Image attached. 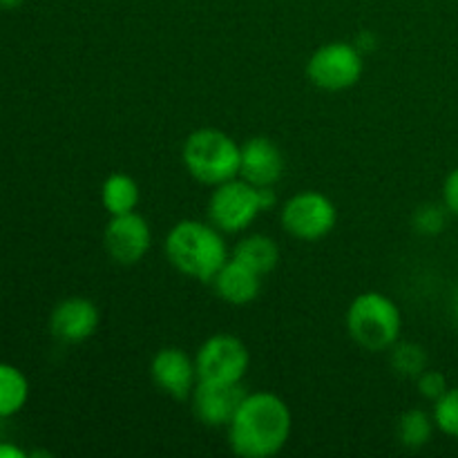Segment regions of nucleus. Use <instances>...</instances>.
<instances>
[{"label":"nucleus","instance_id":"nucleus-13","mask_svg":"<svg viewBox=\"0 0 458 458\" xmlns=\"http://www.w3.org/2000/svg\"><path fill=\"white\" fill-rule=\"evenodd\" d=\"M286 168V159L282 148L273 139L264 134L246 139L242 143L240 177L258 188L276 186Z\"/></svg>","mask_w":458,"mask_h":458},{"label":"nucleus","instance_id":"nucleus-16","mask_svg":"<svg viewBox=\"0 0 458 458\" xmlns=\"http://www.w3.org/2000/svg\"><path fill=\"white\" fill-rule=\"evenodd\" d=\"M141 201V188H139L137 179L130 177L125 173H112L110 177L103 182L101 186V204L103 208L114 215L134 213Z\"/></svg>","mask_w":458,"mask_h":458},{"label":"nucleus","instance_id":"nucleus-11","mask_svg":"<svg viewBox=\"0 0 458 458\" xmlns=\"http://www.w3.org/2000/svg\"><path fill=\"white\" fill-rule=\"evenodd\" d=\"M150 378L159 392L177 401H186L199 383V371L191 353L179 347H164L152 356Z\"/></svg>","mask_w":458,"mask_h":458},{"label":"nucleus","instance_id":"nucleus-5","mask_svg":"<svg viewBox=\"0 0 458 458\" xmlns=\"http://www.w3.org/2000/svg\"><path fill=\"white\" fill-rule=\"evenodd\" d=\"M365 58L356 43L334 40L325 43L309 56L307 76L316 88L327 92H343L353 88L362 79Z\"/></svg>","mask_w":458,"mask_h":458},{"label":"nucleus","instance_id":"nucleus-15","mask_svg":"<svg viewBox=\"0 0 458 458\" xmlns=\"http://www.w3.org/2000/svg\"><path fill=\"white\" fill-rule=\"evenodd\" d=\"M231 255L259 276H268L280 264V246L273 237L262 235V233L242 237Z\"/></svg>","mask_w":458,"mask_h":458},{"label":"nucleus","instance_id":"nucleus-26","mask_svg":"<svg viewBox=\"0 0 458 458\" xmlns=\"http://www.w3.org/2000/svg\"><path fill=\"white\" fill-rule=\"evenodd\" d=\"M456 318H458V298H456Z\"/></svg>","mask_w":458,"mask_h":458},{"label":"nucleus","instance_id":"nucleus-21","mask_svg":"<svg viewBox=\"0 0 458 458\" xmlns=\"http://www.w3.org/2000/svg\"><path fill=\"white\" fill-rule=\"evenodd\" d=\"M447 215H450V210L445 208V204H423L416 208L411 224H414L416 233L432 237L445 231Z\"/></svg>","mask_w":458,"mask_h":458},{"label":"nucleus","instance_id":"nucleus-22","mask_svg":"<svg viewBox=\"0 0 458 458\" xmlns=\"http://www.w3.org/2000/svg\"><path fill=\"white\" fill-rule=\"evenodd\" d=\"M416 387H419L420 396L428 398V401H432V403H437L438 398H441L443 394L450 389V385H447V378L443 371L425 369L423 374L416 378Z\"/></svg>","mask_w":458,"mask_h":458},{"label":"nucleus","instance_id":"nucleus-6","mask_svg":"<svg viewBox=\"0 0 458 458\" xmlns=\"http://www.w3.org/2000/svg\"><path fill=\"white\" fill-rule=\"evenodd\" d=\"M259 188L235 177L213 188L208 199V222L222 233H242L262 213Z\"/></svg>","mask_w":458,"mask_h":458},{"label":"nucleus","instance_id":"nucleus-8","mask_svg":"<svg viewBox=\"0 0 458 458\" xmlns=\"http://www.w3.org/2000/svg\"><path fill=\"white\" fill-rule=\"evenodd\" d=\"M199 380L242 383L250 367V352L244 340L233 334H215L195 353Z\"/></svg>","mask_w":458,"mask_h":458},{"label":"nucleus","instance_id":"nucleus-3","mask_svg":"<svg viewBox=\"0 0 458 458\" xmlns=\"http://www.w3.org/2000/svg\"><path fill=\"white\" fill-rule=\"evenodd\" d=\"M242 143L217 128H199L183 141L182 159L188 174L204 186H219L240 177Z\"/></svg>","mask_w":458,"mask_h":458},{"label":"nucleus","instance_id":"nucleus-23","mask_svg":"<svg viewBox=\"0 0 458 458\" xmlns=\"http://www.w3.org/2000/svg\"><path fill=\"white\" fill-rule=\"evenodd\" d=\"M443 204L450 210V215L458 217V165L447 174L445 183H443Z\"/></svg>","mask_w":458,"mask_h":458},{"label":"nucleus","instance_id":"nucleus-24","mask_svg":"<svg viewBox=\"0 0 458 458\" xmlns=\"http://www.w3.org/2000/svg\"><path fill=\"white\" fill-rule=\"evenodd\" d=\"M27 454L22 447L13 445V443H7V441H0V458H27Z\"/></svg>","mask_w":458,"mask_h":458},{"label":"nucleus","instance_id":"nucleus-4","mask_svg":"<svg viewBox=\"0 0 458 458\" xmlns=\"http://www.w3.org/2000/svg\"><path fill=\"white\" fill-rule=\"evenodd\" d=\"M401 309L389 295L367 291L356 295L347 309V331L367 352H389L401 338Z\"/></svg>","mask_w":458,"mask_h":458},{"label":"nucleus","instance_id":"nucleus-12","mask_svg":"<svg viewBox=\"0 0 458 458\" xmlns=\"http://www.w3.org/2000/svg\"><path fill=\"white\" fill-rule=\"evenodd\" d=\"M101 325L98 307L88 298L72 295L61 300L49 313V331L65 344H79L92 338Z\"/></svg>","mask_w":458,"mask_h":458},{"label":"nucleus","instance_id":"nucleus-10","mask_svg":"<svg viewBox=\"0 0 458 458\" xmlns=\"http://www.w3.org/2000/svg\"><path fill=\"white\" fill-rule=\"evenodd\" d=\"M242 383H215L199 380L192 389V411L206 428H228L246 396Z\"/></svg>","mask_w":458,"mask_h":458},{"label":"nucleus","instance_id":"nucleus-9","mask_svg":"<svg viewBox=\"0 0 458 458\" xmlns=\"http://www.w3.org/2000/svg\"><path fill=\"white\" fill-rule=\"evenodd\" d=\"M106 253L121 267H134L148 255L152 246V228L146 217L134 213L114 215L103 231Z\"/></svg>","mask_w":458,"mask_h":458},{"label":"nucleus","instance_id":"nucleus-18","mask_svg":"<svg viewBox=\"0 0 458 458\" xmlns=\"http://www.w3.org/2000/svg\"><path fill=\"white\" fill-rule=\"evenodd\" d=\"M434 429H437V423H434L432 414L419 410V407L407 410L398 420V441L407 450H420L432 441Z\"/></svg>","mask_w":458,"mask_h":458},{"label":"nucleus","instance_id":"nucleus-20","mask_svg":"<svg viewBox=\"0 0 458 458\" xmlns=\"http://www.w3.org/2000/svg\"><path fill=\"white\" fill-rule=\"evenodd\" d=\"M432 416L438 432L450 438H458V387H450L434 403Z\"/></svg>","mask_w":458,"mask_h":458},{"label":"nucleus","instance_id":"nucleus-14","mask_svg":"<svg viewBox=\"0 0 458 458\" xmlns=\"http://www.w3.org/2000/svg\"><path fill=\"white\" fill-rule=\"evenodd\" d=\"M210 284L215 286V293L226 304L244 307V304H250L258 300L259 291H262V276L231 255Z\"/></svg>","mask_w":458,"mask_h":458},{"label":"nucleus","instance_id":"nucleus-25","mask_svg":"<svg viewBox=\"0 0 458 458\" xmlns=\"http://www.w3.org/2000/svg\"><path fill=\"white\" fill-rule=\"evenodd\" d=\"M22 3H25V0H0V9H3V12H13V9L21 7Z\"/></svg>","mask_w":458,"mask_h":458},{"label":"nucleus","instance_id":"nucleus-2","mask_svg":"<svg viewBox=\"0 0 458 458\" xmlns=\"http://www.w3.org/2000/svg\"><path fill=\"white\" fill-rule=\"evenodd\" d=\"M165 258L182 276L210 284L231 258L222 231L210 222L182 219L165 235Z\"/></svg>","mask_w":458,"mask_h":458},{"label":"nucleus","instance_id":"nucleus-7","mask_svg":"<svg viewBox=\"0 0 458 458\" xmlns=\"http://www.w3.org/2000/svg\"><path fill=\"white\" fill-rule=\"evenodd\" d=\"M282 226L291 237L318 242L329 235L338 224V208L320 191H302L282 206Z\"/></svg>","mask_w":458,"mask_h":458},{"label":"nucleus","instance_id":"nucleus-19","mask_svg":"<svg viewBox=\"0 0 458 458\" xmlns=\"http://www.w3.org/2000/svg\"><path fill=\"white\" fill-rule=\"evenodd\" d=\"M389 360L396 374L405 378H419L428 369V352L416 343H396L389 349Z\"/></svg>","mask_w":458,"mask_h":458},{"label":"nucleus","instance_id":"nucleus-17","mask_svg":"<svg viewBox=\"0 0 458 458\" xmlns=\"http://www.w3.org/2000/svg\"><path fill=\"white\" fill-rule=\"evenodd\" d=\"M30 401V380L16 365L0 362V419L21 414Z\"/></svg>","mask_w":458,"mask_h":458},{"label":"nucleus","instance_id":"nucleus-1","mask_svg":"<svg viewBox=\"0 0 458 458\" xmlns=\"http://www.w3.org/2000/svg\"><path fill=\"white\" fill-rule=\"evenodd\" d=\"M293 416L273 392H249L228 425V445L242 458L280 454L291 438Z\"/></svg>","mask_w":458,"mask_h":458}]
</instances>
